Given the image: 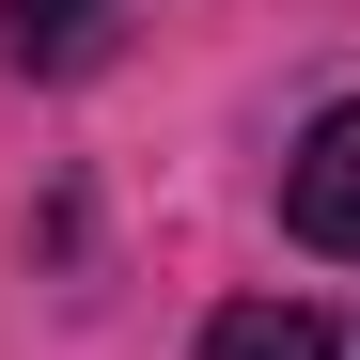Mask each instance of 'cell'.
<instances>
[{
  "mask_svg": "<svg viewBox=\"0 0 360 360\" xmlns=\"http://www.w3.org/2000/svg\"><path fill=\"white\" fill-rule=\"evenodd\" d=\"M282 235L329 251V266H360V94H329L314 126H297V157H282Z\"/></svg>",
  "mask_w": 360,
  "mask_h": 360,
  "instance_id": "cell-1",
  "label": "cell"
},
{
  "mask_svg": "<svg viewBox=\"0 0 360 360\" xmlns=\"http://www.w3.org/2000/svg\"><path fill=\"white\" fill-rule=\"evenodd\" d=\"M188 360H345V329H329V297H219Z\"/></svg>",
  "mask_w": 360,
  "mask_h": 360,
  "instance_id": "cell-2",
  "label": "cell"
},
{
  "mask_svg": "<svg viewBox=\"0 0 360 360\" xmlns=\"http://www.w3.org/2000/svg\"><path fill=\"white\" fill-rule=\"evenodd\" d=\"M94 32H110V0H0V63L16 79H63Z\"/></svg>",
  "mask_w": 360,
  "mask_h": 360,
  "instance_id": "cell-3",
  "label": "cell"
}]
</instances>
